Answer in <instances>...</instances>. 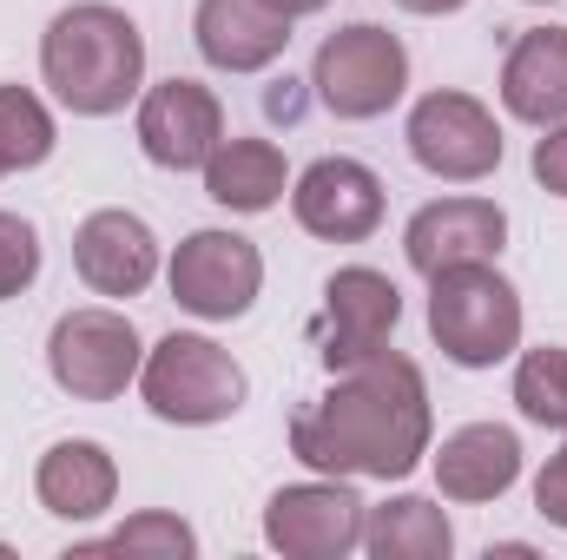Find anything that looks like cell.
<instances>
[{"mask_svg":"<svg viewBox=\"0 0 567 560\" xmlns=\"http://www.w3.org/2000/svg\"><path fill=\"white\" fill-rule=\"evenodd\" d=\"M429 448H435L429 383L390 343L337 370V383L290 416V455L343 481H410Z\"/></svg>","mask_w":567,"mask_h":560,"instance_id":"obj_1","label":"cell"},{"mask_svg":"<svg viewBox=\"0 0 567 560\" xmlns=\"http://www.w3.org/2000/svg\"><path fill=\"white\" fill-rule=\"evenodd\" d=\"M40 80L80 120H113L145 86V33L126 7L73 0L40 33Z\"/></svg>","mask_w":567,"mask_h":560,"instance_id":"obj_2","label":"cell"},{"mask_svg":"<svg viewBox=\"0 0 567 560\" xmlns=\"http://www.w3.org/2000/svg\"><path fill=\"white\" fill-rule=\"evenodd\" d=\"M429 336L462 370H495L522 350V290L495 265H455L429 278Z\"/></svg>","mask_w":567,"mask_h":560,"instance_id":"obj_3","label":"cell"},{"mask_svg":"<svg viewBox=\"0 0 567 560\" xmlns=\"http://www.w3.org/2000/svg\"><path fill=\"white\" fill-rule=\"evenodd\" d=\"M140 396L158 422H178V428H212V422L238 416L251 383L238 370V356L198 330H172L145 350L140 363Z\"/></svg>","mask_w":567,"mask_h":560,"instance_id":"obj_4","label":"cell"},{"mask_svg":"<svg viewBox=\"0 0 567 560\" xmlns=\"http://www.w3.org/2000/svg\"><path fill=\"white\" fill-rule=\"evenodd\" d=\"M310 86L337 120H383L410 93V46L377 20H350L317 46Z\"/></svg>","mask_w":567,"mask_h":560,"instance_id":"obj_5","label":"cell"},{"mask_svg":"<svg viewBox=\"0 0 567 560\" xmlns=\"http://www.w3.org/2000/svg\"><path fill=\"white\" fill-rule=\"evenodd\" d=\"M145 343L133 330V317L106 310V303H86V310H66L47 336V370L53 383L73 396V403H113L140 383Z\"/></svg>","mask_w":567,"mask_h":560,"instance_id":"obj_6","label":"cell"},{"mask_svg":"<svg viewBox=\"0 0 567 560\" xmlns=\"http://www.w3.org/2000/svg\"><path fill=\"white\" fill-rule=\"evenodd\" d=\"M165 283H172V303L205 317V323H231L258 303L265 290V251L238 231H192L172 265H165Z\"/></svg>","mask_w":567,"mask_h":560,"instance_id":"obj_7","label":"cell"},{"mask_svg":"<svg viewBox=\"0 0 567 560\" xmlns=\"http://www.w3.org/2000/svg\"><path fill=\"white\" fill-rule=\"evenodd\" d=\"M403 139L429 178L449 185H482L488 172H502V126L475 93H423L410 106Z\"/></svg>","mask_w":567,"mask_h":560,"instance_id":"obj_8","label":"cell"},{"mask_svg":"<svg viewBox=\"0 0 567 560\" xmlns=\"http://www.w3.org/2000/svg\"><path fill=\"white\" fill-rule=\"evenodd\" d=\"M396 323H403V290H396V278L377 271V265H343V271H330V283H323V317H317L310 336H317L323 370L337 376V370L377 356L396 336Z\"/></svg>","mask_w":567,"mask_h":560,"instance_id":"obj_9","label":"cell"},{"mask_svg":"<svg viewBox=\"0 0 567 560\" xmlns=\"http://www.w3.org/2000/svg\"><path fill=\"white\" fill-rule=\"evenodd\" d=\"M363 501L343 475L323 481H290L265 501V541L284 560H343L363 548Z\"/></svg>","mask_w":567,"mask_h":560,"instance_id":"obj_10","label":"cell"},{"mask_svg":"<svg viewBox=\"0 0 567 560\" xmlns=\"http://www.w3.org/2000/svg\"><path fill=\"white\" fill-rule=\"evenodd\" d=\"M383 178L363 165V158H310L297 178H290V211L310 238L323 245H363L377 225H383Z\"/></svg>","mask_w":567,"mask_h":560,"instance_id":"obj_11","label":"cell"},{"mask_svg":"<svg viewBox=\"0 0 567 560\" xmlns=\"http://www.w3.org/2000/svg\"><path fill=\"white\" fill-rule=\"evenodd\" d=\"M225 139V106L198 80H158L140 93V152L158 172H205Z\"/></svg>","mask_w":567,"mask_h":560,"instance_id":"obj_12","label":"cell"},{"mask_svg":"<svg viewBox=\"0 0 567 560\" xmlns=\"http://www.w3.org/2000/svg\"><path fill=\"white\" fill-rule=\"evenodd\" d=\"M502 245H508V211L495 198H468V191L423 205L410 218V231H403V258L423 278L455 271V265H495Z\"/></svg>","mask_w":567,"mask_h":560,"instance_id":"obj_13","label":"cell"},{"mask_svg":"<svg viewBox=\"0 0 567 560\" xmlns=\"http://www.w3.org/2000/svg\"><path fill=\"white\" fill-rule=\"evenodd\" d=\"M73 271L93 297H140L158 278V238L140 211H93L73 231Z\"/></svg>","mask_w":567,"mask_h":560,"instance_id":"obj_14","label":"cell"},{"mask_svg":"<svg viewBox=\"0 0 567 560\" xmlns=\"http://www.w3.org/2000/svg\"><path fill=\"white\" fill-rule=\"evenodd\" d=\"M429 462H435L442 501L482 508V501H502L522 481V435L508 422H468V428L442 435V448H429Z\"/></svg>","mask_w":567,"mask_h":560,"instance_id":"obj_15","label":"cell"},{"mask_svg":"<svg viewBox=\"0 0 567 560\" xmlns=\"http://www.w3.org/2000/svg\"><path fill=\"white\" fill-rule=\"evenodd\" d=\"M192 40H198L205 66H218V73H265L290 46V20L265 0H198Z\"/></svg>","mask_w":567,"mask_h":560,"instance_id":"obj_16","label":"cell"},{"mask_svg":"<svg viewBox=\"0 0 567 560\" xmlns=\"http://www.w3.org/2000/svg\"><path fill=\"white\" fill-rule=\"evenodd\" d=\"M33 495H40V508L53 521H100L120 501V462L86 435L53 442L40 455V468H33Z\"/></svg>","mask_w":567,"mask_h":560,"instance_id":"obj_17","label":"cell"},{"mask_svg":"<svg viewBox=\"0 0 567 560\" xmlns=\"http://www.w3.org/2000/svg\"><path fill=\"white\" fill-rule=\"evenodd\" d=\"M502 106L522 126L567 120V27H528L502 60Z\"/></svg>","mask_w":567,"mask_h":560,"instance_id":"obj_18","label":"cell"},{"mask_svg":"<svg viewBox=\"0 0 567 560\" xmlns=\"http://www.w3.org/2000/svg\"><path fill=\"white\" fill-rule=\"evenodd\" d=\"M284 191H290V165L271 139H218V152L205 158V198L225 205V211H271Z\"/></svg>","mask_w":567,"mask_h":560,"instance_id":"obj_19","label":"cell"},{"mask_svg":"<svg viewBox=\"0 0 567 560\" xmlns=\"http://www.w3.org/2000/svg\"><path fill=\"white\" fill-rule=\"evenodd\" d=\"M363 548L377 560H449L455 554V528H449L442 501L396 495V501L363 515Z\"/></svg>","mask_w":567,"mask_h":560,"instance_id":"obj_20","label":"cell"},{"mask_svg":"<svg viewBox=\"0 0 567 560\" xmlns=\"http://www.w3.org/2000/svg\"><path fill=\"white\" fill-rule=\"evenodd\" d=\"M53 113L40 106V93L27 86H0V172H33L53 158Z\"/></svg>","mask_w":567,"mask_h":560,"instance_id":"obj_21","label":"cell"},{"mask_svg":"<svg viewBox=\"0 0 567 560\" xmlns=\"http://www.w3.org/2000/svg\"><path fill=\"white\" fill-rule=\"evenodd\" d=\"M515 409L542 428H567V350L561 343H542V350H522L515 363Z\"/></svg>","mask_w":567,"mask_h":560,"instance_id":"obj_22","label":"cell"},{"mask_svg":"<svg viewBox=\"0 0 567 560\" xmlns=\"http://www.w3.org/2000/svg\"><path fill=\"white\" fill-rule=\"evenodd\" d=\"M73 554H158V560H185L198 554V535L178 521V515H133L126 528H113L106 541H80Z\"/></svg>","mask_w":567,"mask_h":560,"instance_id":"obj_23","label":"cell"},{"mask_svg":"<svg viewBox=\"0 0 567 560\" xmlns=\"http://www.w3.org/2000/svg\"><path fill=\"white\" fill-rule=\"evenodd\" d=\"M33 278H40V231L20 211H0V303L20 297Z\"/></svg>","mask_w":567,"mask_h":560,"instance_id":"obj_24","label":"cell"},{"mask_svg":"<svg viewBox=\"0 0 567 560\" xmlns=\"http://www.w3.org/2000/svg\"><path fill=\"white\" fill-rule=\"evenodd\" d=\"M535 508H542V521H548V528H561V535H567V442L548 455V468L535 475Z\"/></svg>","mask_w":567,"mask_h":560,"instance_id":"obj_25","label":"cell"},{"mask_svg":"<svg viewBox=\"0 0 567 560\" xmlns=\"http://www.w3.org/2000/svg\"><path fill=\"white\" fill-rule=\"evenodd\" d=\"M535 185L567 198V120L561 126H542V139H535Z\"/></svg>","mask_w":567,"mask_h":560,"instance_id":"obj_26","label":"cell"},{"mask_svg":"<svg viewBox=\"0 0 567 560\" xmlns=\"http://www.w3.org/2000/svg\"><path fill=\"white\" fill-rule=\"evenodd\" d=\"M403 13H462L468 0H396Z\"/></svg>","mask_w":567,"mask_h":560,"instance_id":"obj_27","label":"cell"},{"mask_svg":"<svg viewBox=\"0 0 567 560\" xmlns=\"http://www.w3.org/2000/svg\"><path fill=\"white\" fill-rule=\"evenodd\" d=\"M265 7H278L284 20H303V13H323L330 0H265Z\"/></svg>","mask_w":567,"mask_h":560,"instance_id":"obj_28","label":"cell"},{"mask_svg":"<svg viewBox=\"0 0 567 560\" xmlns=\"http://www.w3.org/2000/svg\"><path fill=\"white\" fill-rule=\"evenodd\" d=\"M528 7H548V0H528Z\"/></svg>","mask_w":567,"mask_h":560,"instance_id":"obj_29","label":"cell"}]
</instances>
